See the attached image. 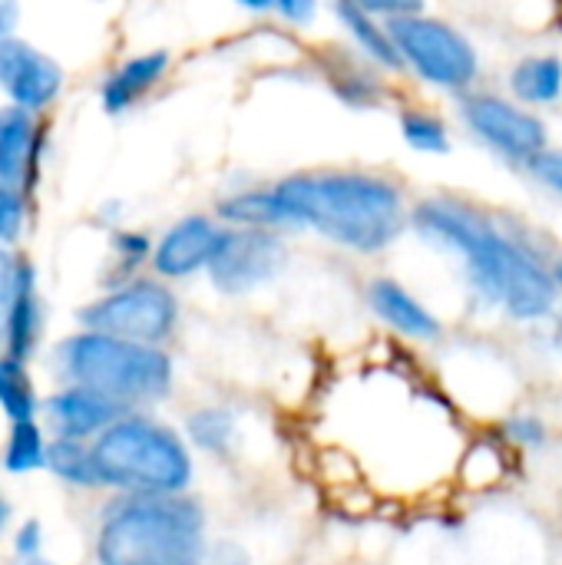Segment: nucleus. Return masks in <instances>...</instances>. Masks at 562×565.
<instances>
[{
  "instance_id": "nucleus-36",
  "label": "nucleus",
  "mask_w": 562,
  "mask_h": 565,
  "mask_svg": "<svg viewBox=\"0 0 562 565\" xmlns=\"http://www.w3.org/2000/svg\"><path fill=\"white\" fill-rule=\"evenodd\" d=\"M553 275H556V281H560V291H562V265H556V268H553Z\"/></svg>"
},
{
  "instance_id": "nucleus-17",
  "label": "nucleus",
  "mask_w": 562,
  "mask_h": 565,
  "mask_svg": "<svg viewBox=\"0 0 562 565\" xmlns=\"http://www.w3.org/2000/svg\"><path fill=\"white\" fill-rule=\"evenodd\" d=\"M219 215L232 222L235 228H278V225H295L288 209L282 205L275 189H252L225 199L219 205Z\"/></svg>"
},
{
  "instance_id": "nucleus-21",
  "label": "nucleus",
  "mask_w": 562,
  "mask_h": 565,
  "mask_svg": "<svg viewBox=\"0 0 562 565\" xmlns=\"http://www.w3.org/2000/svg\"><path fill=\"white\" fill-rule=\"evenodd\" d=\"M0 407L10 417V424L33 420L40 411L30 374H26L23 361H17V358H0Z\"/></svg>"
},
{
  "instance_id": "nucleus-12",
  "label": "nucleus",
  "mask_w": 562,
  "mask_h": 565,
  "mask_svg": "<svg viewBox=\"0 0 562 565\" xmlns=\"http://www.w3.org/2000/svg\"><path fill=\"white\" fill-rule=\"evenodd\" d=\"M219 242H222V228L212 218L185 215L152 248V268L162 278H189L199 268H209Z\"/></svg>"
},
{
  "instance_id": "nucleus-8",
  "label": "nucleus",
  "mask_w": 562,
  "mask_h": 565,
  "mask_svg": "<svg viewBox=\"0 0 562 565\" xmlns=\"http://www.w3.org/2000/svg\"><path fill=\"white\" fill-rule=\"evenodd\" d=\"M285 265V245L268 228H229L209 262V278L225 295H245L272 281Z\"/></svg>"
},
{
  "instance_id": "nucleus-33",
  "label": "nucleus",
  "mask_w": 562,
  "mask_h": 565,
  "mask_svg": "<svg viewBox=\"0 0 562 565\" xmlns=\"http://www.w3.org/2000/svg\"><path fill=\"white\" fill-rule=\"evenodd\" d=\"M20 23V0H0V40L13 36Z\"/></svg>"
},
{
  "instance_id": "nucleus-19",
  "label": "nucleus",
  "mask_w": 562,
  "mask_h": 565,
  "mask_svg": "<svg viewBox=\"0 0 562 565\" xmlns=\"http://www.w3.org/2000/svg\"><path fill=\"white\" fill-rule=\"evenodd\" d=\"M46 470L70 487H83V490L103 487L93 447H83V440H60L56 437L46 450Z\"/></svg>"
},
{
  "instance_id": "nucleus-27",
  "label": "nucleus",
  "mask_w": 562,
  "mask_h": 565,
  "mask_svg": "<svg viewBox=\"0 0 562 565\" xmlns=\"http://www.w3.org/2000/svg\"><path fill=\"white\" fill-rule=\"evenodd\" d=\"M361 10H368L371 17H388V20H397V17H414L424 10V0H354Z\"/></svg>"
},
{
  "instance_id": "nucleus-29",
  "label": "nucleus",
  "mask_w": 562,
  "mask_h": 565,
  "mask_svg": "<svg viewBox=\"0 0 562 565\" xmlns=\"http://www.w3.org/2000/svg\"><path fill=\"white\" fill-rule=\"evenodd\" d=\"M40 540H43L40 523H36V520H26V523L17 530V540H13L17 556H23L26 563H33V559H36V553H40Z\"/></svg>"
},
{
  "instance_id": "nucleus-15",
  "label": "nucleus",
  "mask_w": 562,
  "mask_h": 565,
  "mask_svg": "<svg viewBox=\"0 0 562 565\" xmlns=\"http://www.w3.org/2000/svg\"><path fill=\"white\" fill-rule=\"evenodd\" d=\"M368 301L394 331L407 338H437L441 331L437 318L394 278H374L368 285Z\"/></svg>"
},
{
  "instance_id": "nucleus-11",
  "label": "nucleus",
  "mask_w": 562,
  "mask_h": 565,
  "mask_svg": "<svg viewBox=\"0 0 562 565\" xmlns=\"http://www.w3.org/2000/svg\"><path fill=\"white\" fill-rule=\"evenodd\" d=\"M43 414H46L50 430L60 440H86V437H96V434L109 430L116 420H123L126 404L109 401V397H103V394H96L89 387L70 384L66 391L53 394L43 404Z\"/></svg>"
},
{
  "instance_id": "nucleus-10",
  "label": "nucleus",
  "mask_w": 562,
  "mask_h": 565,
  "mask_svg": "<svg viewBox=\"0 0 562 565\" xmlns=\"http://www.w3.org/2000/svg\"><path fill=\"white\" fill-rule=\"evenodd\" d=\"M464 116L470 129L507 159H520L530 166L540 152H547L543 119L517 103H507L500 96H470Z\"/></svg>"
},
{
  "instance_id": "nucleus-2",
  "label": "nucleus",
  "mask_w": 562,
  "mask_h": 565,
  "mask_svg": "<svg viewBox=\"0 0 562 565\" xmlns=\"http://www.w3.org/2000/svg\"><path fill=\"white\" fill-rule=\"evenodd\" d=\"M275 192L295 225H308L364 255L388 248L404 228L401 189L374 172H298L282 179Z\"/></svg>"
},
{
  "instance_id": "nucleus-28",
  "label": "nucleus",
  "mask_w": 562,
  "mask_h": 565,
  "mask_svg": "<svg viewBox=\"0 0 562 565\" xmlns=\"http://www.w3.org/2000/svg\"><path fill=\"white\" fill-rule=\"evenodd\" d=\"M530 172L540 175L550 189L562 192V152H540V156L530 162Z\"/></svg>"
},
{
  "instance_id": "nucleus-32",
  "label": "nucleus",
  "mask_w": 562,
  "mask_h": 565,
  "mask_svg": "<svg viewBox=\"0 0 562 565\" xmlns=\"http://www.w3.org/2000/svg\"><path fill=\"white\" fill-rule=\"evenodd\" d=\"M275 7L291 20V23H308L315 17L318 0H275Z\"/></svg>"
},
{
  "instance_id": "nucleus-26",
  "label": "nucleus",
  "mask_w": 562,
  "mask_h": 565,
  "mask_svg": "<svg viewBox=\"0 0 562 565\" xmlns=\"http://www.w3.org/2000/svg\"><path fill=\"white\" fill-rule=\"evenodd\" d=\"M20 265H23V258H17L10 248H3V245H0V324H3V318H7V311H10L13 295H17V285H20Z\"/></svg>"
},
{
  "instance_id": "nucleus-3",
  "label": "nucleus",
  "mask_w": 562,
  "mask_h": 565,
  "mask_svg": "<svg viewBox=\"0 0 562 565\" xmlns=\"http://www.w3.org/2000/svg\"><path fill=\"white\" fill-rule=\"evenodd\" d=\"M202 510L185 497H132L113 507L96 536L99 565H195Z\"/></svg>"
},
{
  "instance_id": "nucleus-14",
  "label": "nucleus",
  "mask_w": 562,
  "mask_h": 565,
  "mask_svg": "<svg viewBox=\"0 0 562 565\" xmlns=\"http://www.w3.org/2000/svg\"><path fill=\"white\" fill-rule=\"evenodd\" d=\"M169 70V53L166 50H149V53H139V56H129L123 66H116L103 86H99V103L109 116L116 113H126L132 109L152 86L162 83Z\"/></svg>"
},
{
  "instance_id": "nucleus-16",
  "label": "nucleus",
  "mask_w": 562,
  "mask_h": 565,
  "mask_svg": "<svg viewBox=\"0 0 562 565\" xmlns=\"http://www.w3.org/2000/svg\"><path fill=\"white\" fill-rule=\"evenodd\" d=\"M40 295H36V278H33V268L23 262L20 265V285H17V295L10 301V311L3 318V338H7V358H17V361H26L30 351L36 348V338H40Z\"/></svg>"
},
{
  "instance_id": "nucleus-5",
  "label": "nucleus",
  "mask_w": 562,
  "mask_h": 565,
  "mask_svg": "<svg viewBox=\"0 0 562 565\" xmlns=\"http://www.w3.org/2000/svg\"><path fill=\"white\" fill-rule=\"evenodd\" d=\"M56 361L76 387H89L126 407L159 401L172 387V361L156 344L79 331L56 348Z\"/></svg>"
},
{
  "instance_id": "nucleus-24",
  "label": "nucleus",
  "mask_w": 562,
  "mask_h": 565,
  "mask_svg": "<svg viewBox=\"0 0 562 565\" xmlns=\"http://www.w3.org/2000/svg\"><path fill=\"white\" fill-rule=\"evenodd\" d=\"M404 136L421 152H447V126L427 109H407L401 116Z\"/></svg>"
},
{
  "instance_id": "nucleus-23",
  "label": "nucleus",
  "mask_w": 562,
  "mask_h": 565,
  "mask_svg": "<svg viewBox=\"0 0 562 565\" xmlns=\"http://www.w3.org/2000/svg\"><path fill=\"white\" fill-rule=\"evenodd\" d=\"M232 434H235V417L229 411L209 407V411H199L189 417V437L202 450H225Z\"/></svg>"
},
{
  "instance_id": "nucleus-18",
  "label": "nucleus",
  "mask_w": 562,
  "mask_h": 565,
  "mask_svg": "<svg viewBox=\"0 0 562 565\" xmlns=\"http://www.w3.org/2000/svg\"><path fill=\"white\" fill-rule=\"evenodd\" d=\"M338 17H341V23L354 33V40L361 43V50H364L371 60H378V63H384V66H394V70L404 66V60H401V53H397V46H394V40H391L388 23L378 26L374 17H371L368 10H361L354 0H338Z\"/></svg>"
},
{
  "instance_id": "nucleus-9",
  "label": "nucleus",
  "mask_w": 562,
  "mask_h": 565,
  "mask_svg": "<svg viewBox=\"0 0 562 565\" xmlns=\"http://www.w3.org/2000/svg\"><path fill=\"white\" fill-rule=\"evenodd\" d=\"M63 83L66 73L50 53H43L17 33L0 40V89L10 99V106L43 113L46 106L56 103Z\"/></svg>"
},
{
  "instance_id": "nucleus-20",
  "label": "nucleus",
  "mask_w": 562,
  "mask_h": 565,
  "mask_svg": "<svg viewBox=\"0 0 562 565\" xmlns=\"http://www.w3.org/2000/svg\"><path fill=\"white\" fill-rule=\"evenodd\" d=\"M510 83L523 103H553L562 93V60L560 56H527L513 70Z\"/></svg>"
},
{
  "instance_id": "nucleus-13",
  "label": "nucleus",
  "mask_w": 562,
  "mask_h": 565,
  "mask_svg": "<svg viewBox=\"0 0 562 565\" xmlns=\"http://www.w3.org/2000/svg\"><path fill=\"white\" fill-rule=\"evenodd\" d=\"M40 122L36 113H26L20 106L0 109V182L13 189H26L36 179L40 166Z\"/></svg>"
},
{
  "instance_id": "nucleus-35",
  "label": "nucleus",
  "mask_w": 562,
  "mask_h": 565,
  "mask_svg": "<svg viewBox=\"0 0 562 565\" xmlns=\"http://www.w3.org/2000/svg\"><path fill=\"white\" fill-rule=\"evenodd\" d=\"M3 523H7V507L0 503V530H3Z\"/></svg>"
},
{
  "instance_id": "nucleus-6",
  "label": "nucleus",
  "mask_w": 562,
  "mask_h": 565,
  "mask_svg": "<svg viewBox=\"0 0 562 565\" xmlns=\"http://www.w3.org/2000/svg\"><path fill=\"white\" fill-rule=\"evenodd\" d=\"M401 60L427 83L444 89H467L477 79V53L470 40L444 20L414 13L388 20Z\"/></svg>"
},
{
  "instance_id": "nucleus-22",
  "label": "nucleus",
  "mask_w": 562,
  "mask_h": 565,
  "mask_svg": "<svg viewBox=\"0 0 562 565\" xmlns=\"http://www.w3.org/2000/svg\"><path fill=\"white\" fill-rule=\"evenodd\" d=\"M46 450L50 444L43 440V430L33 420L13 424L7 447H3V470L7 473H33L46 467Z\"/></svg>"
},
{
  "instance_id": "nucleus-37",
  "label": "nucleus",
  "mask_w": 562,
  "mask_h": 565,
  "mask_svg": "<svg viewBox=\"0 0 562 565\" xmlns=\"http://www.w3.org/2000/svg\"><path fill=\"white\" fill-rule=\"evenodd\" d=\"M26 565H53V563H40V559H33V563H26Z\"/></svg>"
},
{
  "instance_id": "nucleus-7",
  "label": "nucleus",
  "mask_w": 562,
  "mask_h": 565,
  "mask_svg": "<svg viewBox=\"0 0 562 565\" xmlns=\"http://www.w3.org/2000/svg\"><path fill=\"white\" fill-rule=\"evenodd\" d=\"M176 318V298L159 281H129L79 311V324L86 331L139 344H159L162 338H169Z\"/></svg>"
},
{
  "instance_id": "nucleus-30",
  "label": "nucleus",
  "mask_w": 562,
  "mask_h": 565,
  "mask_svg": "<svg viewBox=\"0 0 562 565\" xmlns=\"http://www.w3.org/2000/svg\"><path fill=\"white\" fill-rule=\"evenodd\" d=\"M116 252L129 262V265H139L146 255H149V242L136 232H119L116 235Z\"/></svg>"
},
{
  "instance_id": "nucleus-4",
  "label": "nucleus",
  "mask_w": 562,
  "mask_h": 565,
  "mask_svg": "<svg viewBox=\"0 0 562 565\" xmlns=\"http://www.w3.org/2000/svg\"><path fill=\"white\" fill-rule=\"evenodd\" d=\"M93 457L103 487L126 490L132 497H179L192 480V460L185 444L146 417H123L103 430L93 444Z\"/></svg>"
},
{
  "instance_id": "nucleus-1",
  "label": "nucleus",
  "mask_w": 562,
  "mask_h": 565,
  "mask_svg": "<svg viewBox=\"0 0 562 565\" xmlns=\"http://www.w3.org/2000/svg\"><path fill=\"white\" fill-rule=\"evenodd\" d=\"M414 225L424 235L457 248L470 268L474 285L490 301H500L513 318L537 321L556 308V275L527 245L503 235L477 209L454 199H431L414 209Z\"/></svg>"
},
{
  "instance_id": "nucleus-31",
  "label": "nucleus",
  "mask_w": 562,
  "mask_h": 565,
  "mask_svg": "<svg viewBox=\"0 0 562 565\" xmlns=\"http://www.w3.org/2000/svg\"><path fill=\"white\" fill-rule=\"evenodd\" d=\"M510 437L520 440V444H540L543 440V424L533 420V417H517V420H510Z\"/></svg>"
},
{
  "instance_id": "nucleus-34",
  "label": "nucleus",
  "mask_w": 562,
  "mask_h": 565,
  "mask_svg": "<svg viewBox=\"0 0 562 565\" xmlns=\"http://www.w3.org/2000/svg\"><path fill=\"white\" fill-rule=\"evenodd\" d=\"M235 3H242L248 10H268V7H275V0H235Z\"/></svg>"
},
{
  "instance_id": "nucleus-25",
  "label": "nucleus",
  "mask_w": 562,
  "mask_h": 565,
  "mask_svg": "<svg viewBox=\"0 0 562 565\" xmlns=\"http://www.w3.org/2000/svg\"><path fill=\"white\" fill-rule=\"evenodd\" d=\"M23 228V192L0 182V245L13 242Z\"/></svg>"
}]
</instances>
